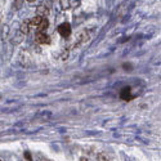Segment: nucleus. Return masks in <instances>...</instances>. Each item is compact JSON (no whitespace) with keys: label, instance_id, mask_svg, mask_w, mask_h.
<instances>
[{"label":"nucleus","instance_id":"1","mask_svg":"<svg viewBox=\"0 0 161 161\" xmlns=\"http://www.w3.org/2000/svg\"><path fill=\"white\" fill-rule=\"evenodd\" d=\"M57 31H58V34H59L62 37H64V39L70 37V35H71V32H72L71 25H70L69 22H63V23H61L58 27H57Z\"/></svg>","mask_w":161,"mask_h":161},{"label":"nucleus","instance_id":"2","mask_svg":"<svg viewBox=\"0 0 161 161\" xmlns=\"http://www.w3.org/2000/svg\"><path fill=\"white\" fill-rule=\"evenodd\" d=\"M35 40H36V43H39V44H44V45L50 44V37L45 32H42V31H37L35 34Z\"/></svg>","mask_w":161,"mask_h":161},{"label":"nucleus","instance_id":"3","mask_svg":"<svg viewBox=\"0 0 161 161\" xmlns=\"http://www.w3.org/2000/svg\"><path fill=\"white\" fill-rule=\"evenodd\" d=\"M120 98H121L123 101H125V102H130V101H133V96H131V88L130 86H125L124 89H121V92H120Z\"/></svg>","mask_w":161,"mask_h":161},{"label":"nucleus","instance_id":"4","mask_svg":"<svg viewBox=\"0 0 161 161\" xmlns=\"http://www.w3.org/2000/svg\"><path fill=\"white\" fill-rule=\"evenodd\" d=\"M49 27V21L45 18V17H43L42 18V21H40V23H39V26H37V31H42V32H44Z\"/></svg>","mask_w":161,"mask_h":161},{"label":"nucleus","instance_id":"5","mask_svg":"<svg viewBox=\"0 0 161 161\" xmlns=\"http://www.w3.org/2000/svg\"><path fill=\"white\" fill-rule=\"evenodd\" d=\"M48 13H49V10H48V8L44 7V5H40V7L37 8V16H40V17L48 16Z\"/></svg>","mask_w":161,"mask_h":161},{"label":"nucleus","instance_id":"6","mask_svg":"<svg viewBox=\"0 0 161 161\" xmlns=\"http://www.w3.org/2000/svg\"><path fill=\"white\" fill-rule=\"evenodd\" d=\"M42 18H43V17L36 16V17H34L32 19H30V21H29V25H30V26H34V27H37L39 23H40V21H42Z\"/></svg>","mask_w":161,"mask_h":161},{"label":"nucleus","instance_id":"7","mask_svg":"<svg viewBox=\"0 0 161 161\" xmlns=\"http://www.w3.org/2000/svg\"><path fill=\"white\" fill-rule=\"evenodd\" d=\"M29 21H26V22H23L22 25H21V31L23 32V34H29L30 32V27H29Z\"/></svg>","mask_w":161,"mask_h":161},{"label":"nucleus","instance_id":"8","mask_svg":"<svg viewBox=\"0 0 161 161\" xmlns=\"http://www.w3.org/2000/svg\"><path fill=\"white\" fill-rule=\"evenodd\" d=\"M123 67L125 69V71H131V70H133V64H131V63H128V62H126V63H124V64H123Z\"/></svg>","mask_w":161,"mask_h":161},{"label":"nucleus","instance_id":"9","mask_svg":"<svg viewBox=\"0 0 161 161\" xmlns=\"http://www.w3.org/2000/svg\"><path fill=\"white\" fill-rule=\"evenodd\" d=\"M23 156H25V158L27 160V161H32V156H31V153H30L29 151H26V152L23 153Z\"/></svg>","mask_w":161,"mask_h":161},{"label":"nucleus","instance_id":"10","mask_svg":"<svg viewBox=\"0 0 161 161\" xmlns=\"http://www.w3.org/2000/svg\"><path fill=\"white\" fill-rule=\"evenodd\" d=\"M98 160H99V161H108V160H107L103 155H99V156H98Z\"/></svg>","mask_w":161,"mask_h":161},{"label":"nucleus","instance_id":"11","mask_svg":"<svg viewBox=\"0 0 161 161\" xmlns=\"http://www.w3.org/2000/svg\"><path fill=\"white\" fill-rule=\"evenodd\" d=\"M27 2H29V3H32V2H35V0H27Z\"/></svg>","mask_w":161,"mask_h":161},{"label":"nucleus","instance_id":"12","mask_svg":"<svg viewBox=\"0 0 161 161\" xmlns=\"http://www.w3.org/2000/svg\"><path fill=\"white\" fill-rule=\"evenodd\" d=\"M0 161H2V160H0Z\"/></svg>","mask_w":161,"mask_h":161}]
</instances>
